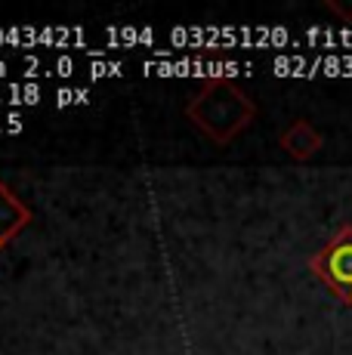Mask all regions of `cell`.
<instances>
[{
  "label": "cell",
  "instance_id": "5",
  "mask_svg": "<svg viewBox=\"0 0 352 355\" xmlns=\"http://www.w3.org/2000/svg\"><path fill=\"white\" fill-rule=\"evenodd\" d=\"M328 10H331V12H337L340 19H346V22H352V6H340V3H334V0H331Z\"/></svg>",
  "mask_w": 352,
  "mask_h": 355
},
{
  "label": "cell",
  "instance_id": "2",
  "mask_svg": "<svg viewBox=\"0 0 352 355\" xmlns=\"http://www.w3.org/2000/svg\"><path fill=\"white\" fill-rule=\"evenodd\" d=\"M309 269L352 309V226H343L318 254L309 257Z\"/></svg>",
  "mask_w": 352,
  "mask_h": 355
},
{
  "label": "cell",
  "instance_id": "3",
  "mask_svg": "<svg viewBox=\"0 0 352 355\" xmlns=\"http://www.w3.org/2000/svg\"><path fill=\"white\" fill-rule=\"evenodd\" d=\"M31 223V210L3 180H0V250Z\"/></svg>",
  "mask_w": 352,
  "mask_h": 355
},
{
  "label": "cell",
  "instance_id": "1",
  "mask_svg": "<svg viewBox=\"0 0 352 355\" xmlns=\"http://www.w3.org/2000/svg\"><path fill=\"white\" fill-rule=\"evenodd\" d=\"M254 114H256L254 99H250L238 84L222 80V78L207 80V84L195 93V99L186 105V118L192 121L207 139L220 142V146L232 142L241 130H247Z\"/></svg>",
  "mask_w": 352,
  "mask_h": 355
},
{
  "label": "cell",
  "instance_id": "4",
  "mask_svg": "<svg viewBox=\"0 0 352 355\" xmlns=\"http://www.w3.org/2000/svg\"><path fill=\"white\" fill-rule=\"evenodd\" d=\"M279 146L284 148V155H290L294 161H313L324 146V136L309 124V121H294L284 133L279 136Z\"/></svg>",
  "mask_w": 352,
  "mask_h": 355
}]
</instances>
